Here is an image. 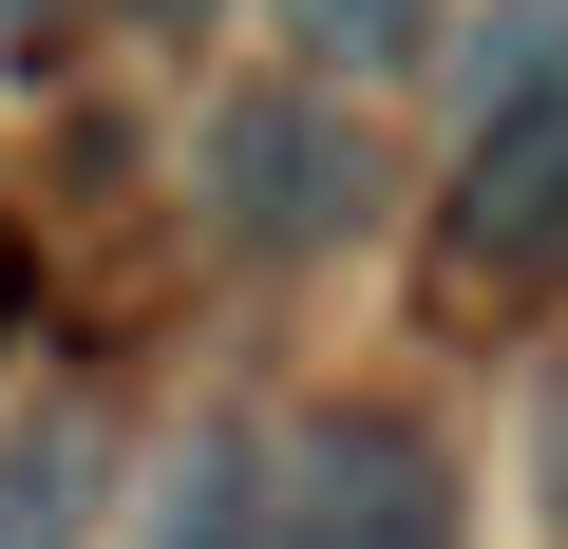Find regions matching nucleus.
Masks as SVG:
<instances>
[{
	"label": "nucleus",
	"mask_w": 568,
	"mask_h": 549,
	"mask_svg": "<svg viewBox=\"0 0 568 549\" xmlns=\"http://www.w3.org/2000/svg\"><path fill=\"white\" fill-rule=\"evenodd\" d=\"M246 549H455V455H436L417 417L342 398V417H304V436L265 455Z\"/></svg>",
	"instance_id": "obj_1"
},
{
	"label": "nucleus",
	"mask_w": 568,
	"mask_h": 549,
	"mask_svg": "<svg viewBox=\"0 0 568 549\" xmlns=\"http://www.w3.org/2000/svg\"><path fill=\"white\" fill-rule=\"evenodd\" d=\"M209 209H227L246 246H342V227L379 209V152H361L342 95H227V114H209Z\"/></svg>",
	"instance_id": "obj_2"
},
{
	"label": "nucleus",
	"mask_w": 568,
	"mask_h": 549,
	"mask_svg": "<svg viewBox=\"0 0 568 549\" xmlns=\"http://www.w3.org/2000/svg\"><path fill=\"white\" fill-rule=\"evenodd\" d=\"M455 265H474V285H549V265H568V77L493 95L474 171H455Z\"/></svg>",
	"instance_id": "obj_3"
},
{
	"label": "nucleus",
	"mask_w": 568,
	"mask_h": 549,
	"mask_svg": "<svg viewBox=\"0 0 568 549\" xmlns=\"http://www.w3.org/2000/svg\"><path fill=\"white\" fill-rule=\"evenodd\" d=\"M246 511H265V436H190L133 549H246Z\"/></svg>",
	"instance_id": "obj_4"
},
{
	"label": "nucleus",
	"mask_w": 568,
	"mask_h": 549,
	"mask_svg": "<svg viewBox=\"0 0 568 549\" xmlns=\"http://www.w3.org/2000/svg\"><path fill=\"white\" fill-rule=\"evenodd\" d=\"M77 492H95V436H20L0 455V549H77Z\"/></svg>",
	"instance_id": "obj_5"
},
{
	"label": "nucleus",
	"mask_w": 568,
	"mask_h": 549,
	"mask_svg": "<svg viewBox=\"0 0 568 549\" xmlns=\"http://www.w3.org/2000/svg\"><path fill=\"white\" fill-rule=\"evenodd\" d=\"M304 39L342 77H398V58H436V0H304Z\"/></svg>",
	"instance_id": "obj_6"
},
{
	"label": "nucleus",
	"mask_w": 568,
	"mask_h": 549,
	"mask_svg": "<svg viewBox=\"0 0 568 549\" xmlns=\"http://www.w3.org/2000/svg\"><path fill=\"white\" fill-rule=\"evenodd\" d=\"M20 304H39V246H20V209H0V342H20Z\"/></svg>",
	"instance_id": "obj_7"
},
{
	"label": "nucleus",
	"mask_w": 568,
	"mask_h": 549,
	"mask_svg": "<svg viewBox=\"0 0 568 549\" xmlns=\"http://www.w3.org/2000/svg\"><path fill=\"white\" fill-rule=\"evenodd\" d=\"M39 20H58V0H0V77H39Z\"/></svg>",
	"instance_id": "obj_8"
},
{
	"label": "nucleus",
	"mask_w": 568,
	"mask_h": 549,
	"mask_svg": "<svg viewBox=\"0 0 568 549\" xmlns=\"http://www.w3.org/2000/svg\"><path fill=\"white\" fill-rule=\"evenodd\" d=\"M114 20H152V39H209V20H227V0H114Z\"/></svg>",
	"instance_id": "obj_9"
}]
</instances>
